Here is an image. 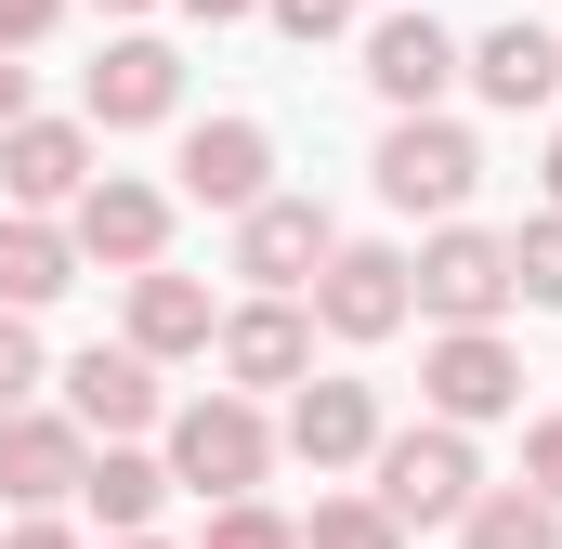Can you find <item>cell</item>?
<instances>
[{
	"instance_id": "obj_29",
	"label": "cell",
	"mask_w": 562,
	"mask_h": 549,
	"mask_svg": "<svg viewBox=\"0 0 562 549\" xmlns=\"http://www.w3.org/2000/svg\"><path fill=\"white\" fill-rule=\"evenodd\" d=\"M0 549H79V537H66L53 511H26V524H13V537H0Z\"/></svg>"
},
{
	"instance_id": "obj_27",
	"label": "cell",
	"mask_w": 562,
	"mask_h": 549,
	"mask_svg": "<svg viewBox=\"0 0 562 549\" xmlns=\"http://www.w3.org/2000/svg\"><path fill=\"white\" fill-rule=\"evenodd\" d=\"M524 484L562 511V418H537V432H524Z\"/></svg>"
},
{
	"instance_id": "obj_15",
	"label": "cell",
	"mask_w": 562,
	"mask_h": 549,
	"mask_svg": "<svg viewBox=\"0 0 562 549\" xmlns=\"http://www.w3.org/2000/svg\"><path fill=\"white\" fill-rule=\"evenodd\" d=\"M288 458H314V471H353L367 445H380V393L367 380H288Z\"/></svg>"
},
{
	"instance_id": "obj_21",
	"label": "cell",
	"mask_w": 562,
	"mask_h": 549,
	"mask_svg": "<svg viewBox=\"0 0 562 549\" xmlns=\"http://www.w3.org/2000/svg\"><path fill=\"white\" fill-rule=\"evenodd\" d=\"M458 549H562V511L537 484H484V497L458 511Z\"/></svg>"
},
{
	"instance_id": "obj_17",
	"label": "cell",
	"mask_w": 562,
	"mask_h": 549,
	"mask_svg": "<svg viewBox=\"0 0 562 549\" xmlns=\"http://www.w3.org/2000/svg\"><path fill=\"white\" fill-rule=\"evenodd\" d=\"M458 79H471L484 105H510V119H524V105H550V92H562V40H550V26H484Z\"/></svg>"
},
{
	"instance_id": "obj_18",
	"label": "cell",
	"mask_w": 562,
	"mask_h": 549,
	"mask_svg": "<svg viewBox=\"0 0 562 549\" xmlns=\"http://www.w3.org/2000/svg\"><path fill=\"white\" fill-rule=\"evenodd\" d=\"M66 288H79V236H66L53 210H13V223H0V301L40 314V301H66Z\"/></svg>"
},
{
	"instance_id": "obj_6",
	"label": "cell",
	"mask_w": 562,
	"mask_h": 549,
	"mask_svg": "<svg viewBox=\"0 0 562 549\" xmlns=\"http://www.w3.org/2000/svg\"><path fill=\"white\" fill-rule=\"evenodd\" d=\"M419 393H431V418H458V432H471V418H510L524 406V354H510L497 327H445L419 354Z\"/></svg>"
},
{
	"instance_id": "obj_28",
	"label": "cell",
	"mask_w": 562,
	"mask_h": 549,
	"mask_svg": "<svg viewBox=\"0 0 562 549\" xmlns=\"http://www.w3.org/2000/svg\"><path fill=\"white\" fill-rule=\"evenodd\" d=\"M66 26V0H0V53H26V40H53Z\"/></svg>"
},
{
	"instance_id": "obj_10",
	"label": "cell",
	"mask_w": 562,
	"mask_h": 549,
	"mask_svg": "<svg viewBox=\"0 0 562 549\" xmlns=\"http://www.w3.org/2000/svg\"><path fill=\"white\" fill-rule=\"evenodd\" d=\"M170 170H183L196 210H249V197H276V132L262 119H196Z\"/></svg>"
},
{
	"instance_id": "obj_8",
	"label": "cell",
	"mask_w": 562,
	"mask_h": 549,
	"mask_svg": "<svg viewBox=\"0 0 562 549\" xmlns=\"http://www.w3.org/2000/svg\"><path fill=\"white\" fill-rule=\"evenodd\" d=\"M79 471H92V432L53 406H0V497L13 511H53V497H79Z\"/></svg>"
},
{
	"instance_id": "obj_25",
	"label": "cell",
	"mask_w": 562,
	"mask_h": 549,
	"mask_svg": "<svg viewBox=\"0 0 562 549\" xmlns=\"http://www.w3.org/2000/svg\"><path fill=\"white\" fill-rule=\"evenodd\" d=\"M26 393H40V327L0 301V406H26Z\"/></svg>"
},
{
	"instance_id": "obj_33",
	"label": "cell",
	"mask_w": 562,
	"mask_h": 549,
	"mask_svg": "<svg viewBox=\"0 0 562 549\" xmlns=\"http://www.w3.org/2000/svg\"><path fill=\"white\" fill-rule=\"evenodd\" d=\"M105 549H157V537H144V524H132V537H105Z\"/></svg>"
},
{
	"instance_id": "obj_30",
	"label": "cell",
	"mask_w": 562,
	"mask_h": 549,
	"mask_svg": "<svg viewBox=\"0 0 562 549\" xmlns=\"http://www.w3.org/2000/svg\"><path fill=\"white\" fill-rule=\"evenodd\" d=\"M13 119H26V66L0 53V132H13Z\"/></svg>"
},
{
	"instance_id": "obj_23",
	"label": "cell",
	"mask_w": 562,
	"mask_h": 549,
	"mask_svg": "<svg viewBox=\"0 0 562 549\" xmlns=\"http://www.w3.org/2000/svg\"><path fill=\"white\" fill-rule=\"evenodd\" d=\"M196 549H301V524H276L262 497H210V537Z\"/></svg>"
},
{
	"instance_id": "obj_26",
	"label": "cell",
	"mask_w": 562,
	"mask_h": 549,
	"mask_svg": "<svg viewBox=\"0 0 562 549\" xmlns=\"http://www.w3.org/2000/svg\"><path fill=\"white\" fill-rule=\"evenodd\" d=\"M262 13H276L288 40H301V53H314V40H340V26H353V0H262Z\"/></svg>"
},
{
	"instance_id": "obj_32",
	"label": "cell",
	"mask_w": 562,
	"mask_h": 549,
	"mask_svg": "<svg viewBox=\"0 0 562 549\" xmlns=\"http://www.w3.org/2000/svg\"><path fill=\"white\" fill-rule=\"evenodd\" d=\"M550 210H562V144H550Z\"/></svg>"
},
{
	"instance_id": "obj_34",
	"label": "cell",
	"mask_w": 562,
	"mask_h": 549,
	"mask_svg": "<svg viewBox=\"0 0 562 549\" xmlns=\"http://www.w3.org/2000/svg\"><path fill=\"white\" fill-rule=\"evenodd\" d=\"M92 13H144V0H92Z\"/></svg>"
},
{
	"instance_id": "obj_14",
	"label": "cell",
	"mask_w": 562,
	"mask_h": 549,
	"mask_svg": "<svg viewBox=\"0 0 562 549\" xmlns=\"http://www.w3.org/2000/svg\"><path fill=\"white\" fill-rule=\"evenodd\" d=\"M223 367H236V393H288L301 367H314V314L288 301V288H262L249 314H223V340H210Z\"/></svg>"
},
{
	"instance_id": "obj_31",
	"label": "cell",
	"mask_w": 562,
	"mask_h": 549,
	"mask_svg": "<svg viewBox=\"0 0 562 549\" xmlns=\"http://www.w3.org/2000/svg\"><path fill=\"white\" fill-rule=\"evenodd\" d=\"M183 13H196V26H236V13H262V0H183Z\"/></svg>"
},
{
	"instance_id": "obj_2",
	"label": "cell",
	"mask_w": 562,
	"mask_h": 549,
	"mask_svg": "<svg viewBox=\"0 0 562 549\" xmlns=\"http://www.w3.org/2000/svg\"><path fill=\"white\" fill-rule=\"evenodd\" d=\"M276 471V418L249 406V393H196V406H170V484H196V497H249Z\"/></svg>"
},
{
	"instance_id": "obj_12",
	"label": "cell",
	"mask_w": 562,
	"mask_h": 549,
	"mask_svg": "<svg viewBox=\"0 0 562 549\" xmlns=\"http://www.w3.org/2000/svg\"><path fill=\"white\" fill-rule=\"evenodd\" d=\"M445 79H458V26H431V13H380L367 26V92L406 119V105H445Z\"/></svg>"
},
{
	"instance_id": "obj_13",
	"label": "cell",
	"mask_w": 562,
	"mask_h": 549,
	"mask_svg": "<svg viewBox=\"0 0 562 549\" xmlns=\"http://www.w3.org/2000/svg\"><path fill=\"white\" fill-rule=\"evenodd\" d=\"M92 183V119H13L0 132V197L13 210H66Z\"/></svg>"
},
{
	"instance_id": "obj_4",
	"label": "cell",
	"mask_w": 562,
	"mask_h": 549,
	"mask_svg": "<svg viewBox=\"0 0 562 549\" xmlns=\"http://www.w3.org/2000/svg\"><path fill=\"white\" fill-rule=\"evenodd\" d=\"M406 288H419L431 327H497L510 314V236H484V223H445L419 262H406Z\"/></svg>"
},
{
	"instance_id": "obj_5",
	"label": "cell",
	"mask_w": 562,
	"mask_h": 549,
	"mask_svg": "<svg viewBox=\"0 0 562 549\" xmlns=\"http://www.w3.org/2000/svg\"><path fill=\"white\" fill-rule=\"evenodd\" d=\"M406 314H419L406 249H353V236H340V249L314 262V327H327V340H393Z\"/></svg>"
},
{
	"instance_id": "obj_3",
	"label": "cell",
	"mask_w": 562,
	"mask_h": 549,
	"mask_svg": "<svg viewBox=\"0 0 562 549\" xmlns=\"http://www.w3.org/2000/svg\"><path fill=\"white\" fill-rule=\"evenodd\" d=\"M471 183H484V144L458 132V119L406 105V119L380 132V197H393V210H431V223H458V210H471Z\"/></svg>"
},
{
	"instance_id": "obj_11",
	"label": "cell",
	"mask_w": 562,
	"mask_h": 549,
	"mask_svg": "<svg viewBox=\"0 0 562 549\" xmlns=\"http://www.w3.org/2000/svg\"><path fill=\"white\" fill-rule=\"evenodd\" d=\"M327 249H340V223L314 197H249L236 210V274H262V288H314Z\"/></svg>"
},
{
	"instance_id": "obj_24",
	"label": "cell",
	"mask_w": 562,
	"mask_h": 549,
	"mask_svg": "<svg viewBox=\"0 0 562 549\" xmlns=\"http://www.w3.org/2000/svg\"><path fill=\"white\" fill-rule=\"evenodd\" d=\"M510 301H562V210L510 236Z\"/></svg>"
},
{
	"instance_id": "obj_22",
	"label": "cell",
	"mask_w": 562,
	"mask_h": 549,
	"mask_svg": "<svg viewBox=\"0 0 562 549\" xmlns=\"http://www.w3.org/2000/svg\"><path fill=\"white\" fill-rule=\"evenodd\" d=\"M301 549H406V524H393L380 497H314V524H301Z\"/></svg>"
},
{
	"instance_id": "obj_19",
	"label": "cell",
	"mask_w": 562,
	"mask_h": 549,
	"mask_svg": "<svg viewBox=\"0 0 562 549\" xmlns=\"http://www.w3.org/2000/svg\"><path fill=\"white\" fill-rule=\"evenodd\" d=\"M132 340L170 367V354H210V340H223V314H210V288H196V274L144 262V274H132Z\"/></svg>"
},
{
	"instance_id": "obj_16",
	"label": "cell",
	"mask_w": 562,
	"mask_h": 549,
	"mask_svg": "<svg viewBox=\"0 0 562 549\" xmlns=\"http://www.w3.org/2000/svg\"><path fill=\"white\" fill-rule=\"evenodd\" d=\"M66 418L105 432V445L144 432V418H157V354H144V340H92V354L66 367Z\"/></svg>"
},
{
	"instance_id": "obj_20",
	"label": "cell",
	"mask_w": 562,
	"mask_h": 549,
	"mask_svg": "<svg viewBox=\"0 0 562 549\" xmlns=\"http://www.w3.org/2000/svg\"><path fill=\"white\" fill-rule=\"evenodd\" d=\"M79 497H92V524H105V537H132V524H157V497H170V458H144L132 432H119V445L79 471Z\"/></svg>"
},
{
	"instance_id": "obj_9",
	"label": "cell",
	"mask_w": 562,
	"mask_h": 549,
	"mask_svg": "<svg viewBox=\"0 0 562 549\" xmlns=\"http://www.w3.org/2000/svg\"><path fill=\"white\" fill-rule=\"evenodd\" d=\"M79 105H92V132H157L183 105V53L170 40H105V66L79 79Z\"/></svg>"
},
{
	"instance_id": "obj_7",
	"label": "cell",
	"mask_w": 562,
	"mask_h": 549,
	"mask_svg": "<svg viewBox=\"0 0 562 549\" xmlns=\"http://www.w3.org/2000/svg\"><path fill=\"white\" fill-rule=\"evenodd\" d=\"M66 236H79V262H157L170 249V197L157 183H132V170H92L79 197H66Z\"/></svg>"
},
{
	"instance_id": "obj_1",
	"label": "cell",
	"mask_w": 562,
	"mask_h": 549,
	"mask_svg": "<svg viewBox=\"0 0 562 549\" xmlns=\"http://www.w3.org/2000/svg\"><path fill=\"white\" fill-rule=\"evenodd\" d=\"M367 471H380L367 497H380V511H393L406 537H419V524H458V511L484 497V458H471V432H458V418H419V432H380V445H367Z\"/></svg>"
}]
</instances>
